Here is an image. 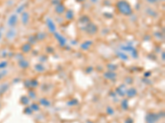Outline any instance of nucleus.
I'll return each mask as SVG.
<instances>
[{"instance_id":"39448f33","label":"nucleus","mask_w":165,"mask_h":123,"mask_svg":"<svg viewBox=\"0 0 165 123\" xmlns=\"http://www.w3.org/2000/svg\"><path fill=\"white\" fill-rule=\"evenodd\" d=\"M55 38L57 39V40H58V42L60 43V44L61 46H64L66 44V40L63 37V35H60L59 33H56V32H55Z\"/></svg>"},{"instance_id":"7c9ffc66","label":"nucleus","mask_w":165,"mask_h":123,"mask_svg":"<svg viewBox=\"0 0 165 123\" xmlns=\"http://www.w3.org/2000/svg\"><path fill=\"white\" fill-rule=\"evenodd\" d=\"M25 86H26V88H30V86H31V83H30V81H26V82H25Z\"/></svg>"},{"instance_id":"dca6fc26","label":"nucleus","mask_w":165,"mask_h":123,"mask_svg":"<svg viewBox=\"0 0 165 123\" xmlns=\"http://www.w3.org/2000/svg\"><path fill=\"white\" fill-rule=\"evenodd\" d=\"M73 16H74V14H73V11L69 10L67 12V13H66V18H67L68 20H72V19L73 18Z\"/></svg>"},{"instance_id":"4be33fe9","label":"nucleus","mask_w":165,"mask_h":123,"mask_svg":"<svg viewBox=\"0 0 165 123\" xmlns=\"http://www.w3.org/2000/svg\"><path fill=\"white\" fill-rule=\"evenodd\" d=\"M68 105H69V106H73V105H76L78 104V100L77 99H72V100H70L69 102L67 103Z\"/></svg>"},{"instance_id":"5701e85b","label":"nucleus","mask_w":165,"mask_h":123,"mask_svg":"<svg viewBox=\"0 0 165 123\" xmlns=\"http://www.w3.org/2000/svg\"><path fill=\"white\" fill-rule=\"evenodd\" d=\"M30 83H31V87L38 86V81H37L36 80H32V81H30Z\"/></svg>"},{"instance_id":"72a5a7b5","label":"nucleus","mask_w":165,"mask_h":123,"mask_svg":"<svg viewBox=\"0 0 165 123\" xmlns=\"http://www.w3.org/2000/svg\"><path fill=\"white\" fill-rule=\"evenodd\" d=\"M150 76V72H146V73H145V75H144L145 77H148V76Z\"/></svg>"},{"instance_id":"c9c22d12","label":"nucleus","mask_w":165,"mask_h":123,"mask_svg":"<svg viewBox=\"0 0 165 123\" xmlns=\"http://www.w3.org/2000/svg\"><path fill=\"white\" fill-rule=\"evenodd\" d=\"M78 1H80V2H82V1H85V0H78Z\"/></svg>"},{"instance_id":"423d86ee","label":"nucleus","mask_w":165,"mask_h":123,"mask_svg":"<svg viewBox=\"0 0 165 123\" xmlns=\"http://www.w3.org/2000/svg\"><path fill=\"white\" fill-rule=\"evenodd\" d=\"M17 22V15H12L8 18V25L10 26H14Z\"/></svg>"},{"instance_id":"f8f14e48","label":"nucleus","mask_w":165,"mask_h":123,"mask_svg":"<svg viewBox=\"0 0 165 123\" xmlns=\"http://www.w3.org/2000/svg\"><path fill=\"white\" fill-rule=\"evenodd\" d=\"M92 45V41H85L84 43H82L81 44V48L84 50H87L89 49V47Z\"/></svg>"},{"instance_id":"f257e3e1","label":"nucleus","mask_w":165,"mask_h":123,"mask_svg":"<svg viewBox=\"0 0 165 123\" xmlns=\"http://www.w3.org/2000/svg\"><path fill=\"white\" fill-rule=\"evenodd\" d=\"M116 8H117V10L119 11L120 13L125 16H130L133 12L130 4L125 0H119L116 3Z\"/></svg>"},{"instance_id":"6ab92c4d","label":"nucleus","mask_w":165,"mask_h":123,"mask_svg":"<svg viewBox=\"0 0 165 123\" xmlns=\"http://www.w3.org/2000/svg\"><path fill=\"white\" fill-rule=\"evenodd\" d=\"M121 107L125 110H126L128 108V101H127V99H124L122 102H121Z\"/></svg>"},{"instance_id":"f3484780","label":"nucleus","mask_w":165,"mask_h":123,"mask_svg":"<svg viewBox=\"0 0 165 123\" xmlns=\"http://www.w3.org/2000/svg\"><path fill=\"white\" fill-rule=\"evenodd\" d=\"M29 99H28V97H26V96H22L21 99V103H22L23 105H27L28 103H29Z\"/></svg>"},{"instance_id":"c85d7f7f","label":"nucleus","mask_w":165,"mask_h":123,"mask_svg":"<svg viewBox=\"0 0 165 123\" xmlns=\"http://www.w3.org/2000/svg\"><path fill=\"white\" fill-rule=\"evenodd\" d=\"M7 65H8V63H7V62H1V63H0V69H1V68H5V67H7Z\"/></svg>"},{"instance_id":"6e6552de","label":"nucleus","mask_w":165,"mask_h":123,"mask_svg":"<svg viewBox=\"0 0 165 123\" xmlns=\"http://www.w3.org/2000/svg\"><path fill=\"white\" fill-rule=\"evenodd\" d=\"M126 94H127V96H128L129 98L134 97V96L137 94V90H136L134 88H130L129 90H127Z\"/></svg>"},{"instance_id":"9b49d317","label":"nucleus","mask_w":165,"mask_h":123,"mask_svg":"<svg viewBox=\"0 0 165 123\" xmlns=\"http://www.w3.org/2000/svg\"><path fill=\"white\" fill-rule=\"evenodd\" d=\"M31 49V45L30 44H23V46L21 47V50H22L23 53H28V52H30Z\"/></svg>"},{"instance_id":"e433bc0d","label":"nucleus","mask_w":165,"mask_h":123,"mask_svg":"<svg viewBox=\"0 0 165 123\" xmlns=\"http://www.w3.org/2000/svg\"><path fill=\"white\" fill-rule=\"evenodd\" d=\"M0 38H1V34H0Z\"/></svg>"},{"instance_id":"9d476101","label":"nucleus","mask_w":165,"mask_h":123,"mask_svg":"<svg viewBox=\"0 0 165 123\" xmlns=\"http://www.w3.org/2000/svg\"><path fill=\"white\" fill-rule=\"evenodd\" d=\"M65 10V8L63 4H58L56 7H55V12L58 14H63Z\"/></svg>"},{"instance_id":"ddd939ff","label":"nucleus","mask_w":165,"mask_h":123,"mask_svg":"<svg viewBox=\"0 0 165 123\" xmlns=\"http://www.w3.org/2000/svg\"><path fill=\"white\" fill-rule=\"evenodd\" d=\"M40 103L41 105L45 107H50L51 106V102L46 99H40Z\"/></svg>"},{"instance_id":"cd10ccee","label":"nucleus","mask_w":165,"mask_h":123,"mask_svg":"<svg viewBox=\"0 0 165 123\" xmlns=\"http://www.w3.org/2000/svg\"><path fill=\"white\" fill-rule=\"evenodd\" d=\"M107 113H108L109 114H110V115H112V114L114 113V110L112 109V108H111V107H108V108H107Z\"/></svg>"},{"instance_id":"a211bd4d","label":"nucleus","mask_w":165,"mask_h":123,"mask_svg":"<svg viewBox=\"0 0 165 123\" xmlns=\"http://www.w3.org/2000/svg\"><path fill=\"white\" fill-rule=\"evenodd\" d=\"M30 108L32 109V111H39V110H40V106H39L38 104H36V103H32Z\"/></svg>"},{"instance_id":"bb28decb","label":"nucleus","mask_w":165,"mask_h":123,"mask_svg":"<svg viewBox=\"0 0 165 123\" xmlns=\"http://www.w3.org/2000/svg\"><path fill=\"white\" fill-rule=\"evenodd\" d=\"M81 20H82V21H83V22H82V23H88V22H89V19H88V17H85V16L82 17Z\"/></svg>"},{"instance_id":"20e7f679","label":"nucleus","mask_w":165,"mask_h":123,"mask_svg":"<svg viewBox=\"0 0 165 123\" xmlns=\"http://www.w3.org/2000/svg\"><path fill=\"white\" fill-rule=\"evenodd\" d=\"M47 26L49 28V31L52 32V33H55V31H56V26H55V23L53 22V21L51 20V19H47Z\"/></svg>"},{"instance_id":"4468645a","label":"nucleus","mask_w":165,"mask_h":123,"mask_svg":"<svg viewBox=\"0 0 165 123\" xmlns=\"http://www.w3.org/2000/svg\"><path fill=\"white\" fill-rule=\"evenodd\" d=\"M19 66L21 67V68H26V67H28V66H29V63H28L27 61H26V60H21L20 62H19Z\"/></svg>"},{"instance_id":"c756f323","label":"nucleus","mask_w":165,"mask_h":123,"mask_svg":"<svg viewBox=\"0 0 165 123\" xmlns=\"http://www.w3.org/2000/svg\"><path fill=\"white\" fill-rule=\"evenodd\" d=\"M36 36H31V38L29 39V41L30 42H32L34 44V43L36 42Z\"/></svg>"},{"instance_id":"b1692460","label":"nucleus","mask_w":165,"mask_h":123,"mask_svg":"<svg viewBox=\"0 0 165 123\" xmlns=\"http://www.w3.org/2000/svg\"><path fill=\"white\" fill-rule=\"evenodd\" d=\"M24 113L26 114H27V115H31V114L32 113V109L30 108V107H27V108H25Z\"/></svg>"},{"instance_id":"a878e982","label":"nucleus","mask_w":165,"mask_h":123,"mask_svg":"<svg viewBox=\"0 0 165 123\" xmlns=\"http://www.w3.org/2000/svg\"><path fill=\"white\" fill-rule=\"evenodd\" d=\"M29 96L31 99H35L36 98V93L33 91V90H30L29 91Z\"/></svg>"},{"instance_id":"f704fd0d","label":"nucleus","mask_w":165,"mask_h":123,"mask_svg":"<svg viewBox=\"0 0 165 123\" xmlns=\"http://www.w3.org/2000/svg\"><path fill=\"white\" fill-rule=\"evenodd\" d=\"M87 123H93V122H90V121H88V122H87Z\"/></svg>"},{"instance_id":"1a4fd4ad","label":"nucleus","mask_w":165,"mask_h":123,"mask_svg":"<svg viewBox=\"0 0 165 123\" xmlns=\"http://www.w3.org/2000/svg\"><path fill=\"white\" fill-rule=\"evenodd\" d=\"M21 20H22V24L26 25L28 23V21H29V14L28 12H25L22 13V16H21Z\"/></svg>"},{"instance_id":"2eb2a0df","label":"nucleus","mask_w":165,"mask_h":123,"mask_svg":"<svg viewBox=\"0 0 165 123\" xmlns=\"http://www.w3.org/2000/svg\"><path fill=\"white\" fill-rule=\"evenodd\" d=\"M35 69L36 72H42L45 71V67L41 64H36L35 66Z\"/></svg>"},{"instance_id":"473e14b6","label":"nucleus","mask_w":165,"mask_h":123,"mask_svg":"<svg viewBox=\"0 0 165 123\" xmlns=\"http://www.w3.org/2000/svg\"><path fill=\"white\" fill-rule=\"evenodd\" d=\"M147 1H148L150 3H155V2L157 1V0H147Z\"/></svg>"},{"instance_id":"0eeeda50","label":"nucleus","mask_w":165,"mask_h":123,"mask_svg":"<svg viewBox=\"0 0 165 123\" xmlns=\"http://www.w3.org/2000/svg\"><path fill=\"white\" fill-rule=\"evenodd\" d=\"M104 77L107 80H114L116 77V74L113 72H107L104 73Z\"/></svg>"},{"instance_id":"412c9836","label":"nucleus","mask_w":165,"mask_h":123,"mask_svg":"<svg viewBox=\"0 0 165 123\" xmlns=\"http://www.w3.org/2000/svg\"><path fill=\"white\" fill-rule=\"evenodd\" d=\"M116 93H117L119 95H121V96H124L125 95V92L123 91V90H121V87H118L117 89H116Z\"/></svg>"},{"instance_id":"aec40b11","label":"nucleus","mask_w":165,"mask_h":123,"mask_svg":"<svg viewBox=\"0 0 165 123\" xmlns=\"http://www.w3.org/2000/svg\"><path fill=\"white\" fill-rule=\"evenodd\" d=\"M118 56H119L122 60H124V61H126V60L128 59V56H127V55H125V53H118Z\"/></svg>"},{"instance_id":"393cba45","label":"nucleus","mask_w":165,"mask_h":123,"mask_svg":"<svg viewBox=\"0 0 165 123\" xmlns=\"http://www.w3.org/2000/svg\"><path fill=\"white\" fill-rule=\"evenodd\" d=\"M107 67H108V68L111 70L110 72H112V71H114V70H116V67H117L116 65H112V64H109Z\"/></svg>"},{"instance_id":"7ed1b4c3","label":"nucleus","mask_w":165,"mask_h":123,"mask_svg":"<svg viewBox=\"0 0 165 123\" xmlns=\"http://www.w3.org/2000/svg\"><path fill=\"white\" fill-rule=\"evenodd\" d=\"M85 31L88 35H94V34H96L97 31H98V26H97L96 25L93 24V23L89 22L88 24V26H86Z\"/></svg>"},{"instance_id":"f03ea898","label":"nucleus","mask_w":165,"mask_h":123,"mask_svg":"<svg viewBox=\"0 0 165 123\" xmlns=\"http://www.w3.org/2000/svg\"><path fill=\"white\" fill-rule=\"evenodd\" d=\"M159 118H160V116L159 114L152 113H148L145 117V120H146L147 123H156Z\"/></svg>"},{"instance_id":"2f4dec72","label":"nucleus","mask_w":165,"mask_h":123,"mask_svg":"<svg viewBox=\"0 0 165 123\" xmlns=\"http://www.w3.org/2000/svg\"><path fill=\"white\" fill-rule=\"evenodd\" d=\"M125 123H134V122L131 118H127V120L125 121Z\"/></svg>"}]
</instances>
